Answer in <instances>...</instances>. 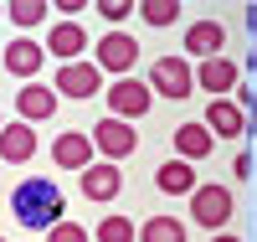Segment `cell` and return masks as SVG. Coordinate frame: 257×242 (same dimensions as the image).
<instances>
[{
    "label": "cell",
    "instance_id": "1",
    "mask_svg": "<svg viewBox=\"0 0 257 242\" xmlns=\"http://www.w3.org/2000/svg\"><path fill=\"white\" fill-rule=\"evenodd\" d=\"M11 211H16V222L26 232H52L57 222H67L62 216V191H57L52 175H26L11 191Z\"/></svg>",
    "mask_w": 257,
    "mask_h": 242
},
{
    "label": "cell",
    "instance_id": "2",
    "mask_svg": "<svg viewBox=\"0 0 257 242\" xmlns=\"http://www.w3.org/2000/svg\"><path fill=\"white\" fill-rule=\"evenodd\" d=\"M231 211H237V201H231V191L216 186V181H201L196 191H190V222L206 227L211 237H216L226 222H231Z\"/></svg>",
    "mask_w": 257,
    "mask_h": 242
},
{
    "label": "cell",
    "instance_id": "3",
    "mask_svg": "<svg viewBox=\"0 0 257 242\" xmlns=\"http://www.w3.org/2000/svg\"><path fill=\"white\" fill-rule=\"evenodd\" d=\"M93 62H98V72L134 77V67H139V41H134V31H103L98 47H93Z\"/></svg>",
    "mask_w": 257,
    "mask_h": 242
},
{
    "label": "cell",
    "instance_id": "4",
    "mask_svg": "<svg viewBox=\"0 0 257 242\" xmlns=\"http://www.w3.org/2000/svg\"><path fill=\"white\" fill-rule=\"evenodd\" d=\"M149 93H160V98H190V93H196V67H190V62L185 57H160L155 62V67H149Z\"/></svg>",
    "mask_w": 257,
    "mask_h": 242
},
{
    "label": "cell",
    "instance_id": "5",
    "mask_svg": "<svg viewBox=\"0 0 257 242\" xmlns=\"http://www.w3.org/2000/svg\"><path fill=\"white\" fill-rule=\"evenodd\" d=\"M103 98H108V114L113 119H144L149 114V103H155V93H149V83L144 77H113L108 88H103Z\"/></svg>",
    "mask_w": 257,
    "mask_h": 242
},
{
    "label": "cell",
    "instance_id": "6",
    "mask_svg": "<svg viewBox=\"0 0 257 242\" xmlns=\"http://www.w3.org/2000/svg\"><path fill=\"white\" fill-rule=\"evenodd\" d=\"M93 149H98L103 160L118 165V160H128V155L139 149V129L128 124V119H113V114H108V119L93 124Z\"/></svg>",
    "mask_w": 257,
    "mask_h": 242
},
{
    "label": "cell",
    "instance_id": "7",
    "mask_svg": "<svg viewBox=\"0 0 257 242\" xmlns=\"http://www.w3.org/2000/svg\"><path fill=\"white\" fill-rule=\"evenodd\" d=\"M52 88H57V98H93L103 93V72L93 62H67V67L52 72Z\"/></svg>",
    "mask_w": 257,
    "mask_h": 242
},
{
    "label": "cell",
    "instance_id": "8",
    "mask_svg": "<svg viewBox=\"0 0 257 242\" xmlns=\"http://www.w3.org/2000/svg\"><path fill=\"white\" fill-rule=\"evenodd\" d=\"M0 67H11L21 83H36V72L47 67V41H36V36H16L6 57H0Z\"/></svg>",
    "mask_w": 257,
    "mask_h": 242
},
{
    "label": "cell",
    "instance_id": "9",
    "mask_svg": "<svg viewBox=\"0 0 257 242\" xmlns=\"http://www.w3.org/2000/svg\"><path fill=\"white\" fill-rule=\"evenodd\" d=\"M77 186H82L88 201H113V196L123 191V170H118L113 160H93L88 170L77 175Z\"/></svg>",
    "mask_w": 257,
    "mask_h": 242
},
{
    "label": "cell",
    "instance_id": "10",
    "mask_svg": "<svg viewBox=\"0 0 257 242\" xmlns=\"http://www.w3.org/2000/svg\"><path fill=\"white\" fill-rule=\"evenodd\" d=\"M57 88H47V83H21V93H16V114L26 119V124H41V119H52L57 114Z\"/></svg>",
    "mask_w": 257,
    "mask_h": 242
},
{
    "label": "cell",
    "instance_id": "11",
    "mask_svg": "<svg viewBox=\"0 0 257 242\" xmlns=\"http://www.w3.org/2000/svg\"><path fill=\"white\" fill-rule=\"evenodd\" d=\"M31 155H36V124L11 119L6 129H0V160L6 165H26Z\"/></svg>",
    "mask_w": 257,
    "mask_h": 242
},
{
    "label": "cell",
    "instance_id": "12",
    "mask_svg": "<svg viewBox=\"0 0 257 242\" xmlns=\"http://www.w3.org/2000/svg\"><path fill=\"white\" fill-rule=\"evenodd\" d=\"M237 77H242V67H237V62H226V57H206L201 67H196V88H206L211 98L237 93Z\"/></svg>",
    "mask_w": 257,
    "mask_h": 242
},
{
    "label": "cell",
    "instance_id": "13",
    "mask_svg": "<svg viewBox=\"0 0 257 242\" xmlns=\"http://www.w3.org/2000/svg\"><path fill=\"white\" fill-rule=\"evenodd\" d=\"M82 52H88V31H82L77 21H57L52 36H47V57H57L62 67H67V62H82Z\"/></svg>",
    "mask_w": 257,
    "mask_h": 242
},
{
    "label": "cell",
    "instance_id": "14",
    "mask_svg": "<svg viewBox=\"0 0 257 242\" xmlns=\"http://www.w3.org/2000/svg\"><path fill=\"white\" fill-rule=\"evenodd\" d=\"M52 160H57V170H88L93 165V139L88 134H77V129H67V134H57L52 139Z\"/></svg>",
    "mask_w": 257,
    "mask_h": 242
},
{
    "label": "cell",
    "instance_id": "15",
    "mask_svg": "<svg viewBox=\"0 0 257 242\" xmlns=\"http://www.w3.org/2000/svg\"><path fill=\"white\" fill-rule=\"evenodd\" d=\"M201 124H206L216 139H242V134H247V119H242L237 98H211V108H206Z\"/></svg>",
    "mask_w": 257,
    "mask_h": 242
},
{
    "label": "cell",
    "instance_id": "16",
    "mask_svg": "<svg viewBox=\"0 0 257 242\" xmlns=\"http://www.w3.org/2000/svg\"><path fill=\"white\" fill-rule=\"evenodd\" d=\"M175 155L180 160H206V155H216V134H211V129L201 124V119H190V124H180L175 129Z\"/></svg>",
    "mask_w": 257,
    "mask_h": 242
},
{
    "label": "cell",
    "instance_id": "17",
    "mask_svg": "<svg viewBox=\"0 0 257 242\" xmlns=\"http://www.w3.org/2000/svg\"><path fill=\"white\" fill-rule=\"evenodd\" d=\"M155 186H160L165 196H190L201 181H196V165H190V160H165V165L155 170Z\"/></svg>",
    "mask_w": 257,
    "mask_h": 242
},
{
    "label": "cell",
    "instance_id": "18",
    "mask_svg": "<svg viewBox=\"0 0 257 242\" xmlns=\"http://www.w3.org/2000/svg\"><path fill=\"white\" fill-rule=\"evenodd\" d=\"M221 41H226V31H221V21H196V26L185 31V52L190 57H221Z\"/></svg>",
    "mask_w": 257,
    "mask_h": 242
},
{
    "label": "cell",
    "instance_id": "19",
    "mask_svg": "<svg viewBox=\"0 0 257 242\" xmlns=\"http://www.w3.org/2000/svg\"><path fill=\"white\" fill-rule=\"evenodd\" d=\"M47 11H52V0H11L6 6L11 26H21V31H36L41 21H47Z\"/></svg>",
    "mask_w": 257,
    "mask_h": 242
},
{
    "label": "cell",
    "instance_id": "20",
    "mask_svg": "<svg viewBox=\"0 0 257 242\" xmlns=\"http://www.w3.org/2000/svg\"><path fill=\"white\" fill-rule=\"evenodd\" d=\"M139 242H185V222H175V216H149L139 227Z\"/></svg>",
    "mask_w": 257,
    "mask_h": 242
},
{
    "label": "cell",
    "instance_id": "21",
    "mask_svg": "<svg viewBox=\"0 0 257 242\" xmlns=\"http://www.w3.org/2000/svg\"><path fill=\"white\" fill-rule=\"evenodd\" d=\"M93 237H98V242H139V232H134V222H128V216H103Z\"/></svg>",
    "mask_w": 257,
    "mask_h": 242
},
{
    "label": "cell",
    "instance_id": "22",
    "mask_svg": "<svg viewBox=\"0 0 257 242\" xmlns=\"http://www.w3.org/2000/svg\"><path fill=\"white\" fill-rule=\"evenodd\" d=\"M139 16L149 21V26H175L180 0H139Z\"/></svg>",
    "mask_w": 257,
    "mask_h": 242
},
{
    "label": "cell",
    "instance_id": "23",
    "mask_svg": "<svg viewBox=\"0 0 257 242\" xmlns=\"http://www.w3.org/2000/svg\"><path fill=\"white\" fill-rule=\"evenodd\" d=\"M237 108H242L247 129H257V88H242V83H237Z\"/></svg>",
    "mask_w": 257,
    "mask_h": 242
},
{
    "label": "cell",
    "instance_id": "24",
    "mask_svg": "<svg viewBox=\"0 0 257 242\" xmlns=\"http://www.w3.org/2000/svg\"><path fill=\"white\" fill-rule=\"evenodd\" d=\"M52 242H93V232L77 227V222H57L52 227Z\"/></svg>",
    "mask_w": 257,
    "mask_h": 242
},
{
    "label": "cell",
    "instance_id": "25",
    "mask_svg": "<svg viewBox=\"0 0 257 242\" xmlns=\"http://www.w3.org/2000/svg\"><path fill=\"white\" fill-rule=\"evenodd\" d=\"M128 11H134V0H98V16H103V21H113V26H118Z\"/></svg>",
    "mask_w": 257,
    "mask_h": 242
},
{
    "label": "cell",
    "instance_id": "26",
    "mask_svg": "<svg viewBox=\"0 0 257 242\" xmlns=\"http://www.w3.org/2000/svg\"><path fill=\"white\" fill-rule=\"evenodd\" d=\"M247 67L257 72V26H252V47H247Z\"/></svg>",
    "mask_w": 257,
    "mask_h": 242
},
{
    "label": "cell",
    "instance_id": "27",
    "mask_svg": "<svg viewBox=\"0 0 257 242\" xmlns=\"http://www.w3.org/2000/svg\"><path fill=\"white\" fill-rule=\"evenodd\" d=\"M247 26H257V6H247Z\"/></svg>",
    "mask_w": 257,
    "mask_h": 242
},
{
    "label": "cell",
    "instance_id": "28",
    "mask_svg": "<svg viewBox=\"0 0 257 242\" xmlns=\"http://www.w3.org/2000/svg\"><path fill=\"white\" fill-rule=\"evenodd\" d=\"M211 242H242V237H226V232H216V237H211Z\"/></svg>",
    "mask_w": 257,
    "mask_h": 242
},
{
    "label": "cell",
    "instance_id": "29",
    "mask_svg": "<svg viewBox=\"0 0 257 242\" xmlns=\"http://www.w3.org/2000/svg\"><path fill=\"white\" fill-rule=\"evenodd\" d=\"M0 16H6V0H0Z\"/></svg>",
    "mask_w": 257,
    "mask_h": 242
},
{
    "label": "cell",
    "instance_id": "30",
    "mask_svg": "<svg viewBox=\"0 0 257 242\" xmlns=\"http://www.w3.org/2000/svg\"><path fill=\"white\" fill-rule=\"evenodd\" d=\"M0 129H6V114H0Z\"/></svg>",
    "mask_w": 257,
    "mask_h": 242
},
{
    "label": "cell",
    "instance_id": "31",
    "mask_svg": "<svg viewBox=\"0 0 257 242\" xmlns=\"http://www.w3.org/2000/svg\"><path fill=\"white\" fill-rule=\"evenodd\" d=\"M0 57H6V47H0Z\"/></svg>",
    "mask_w": 257,
    "mask_h": 242
},
{
    "label": "cell",
    "instance_id": "32",
    "mask_svg": "<svg viewBox=\"0 0 257 242\" xmlns=\"http://www.w3.org/2000/svg\"><path fill=\"white\" fill-rule=\"evenodd\" d=\"M0 242H6V237H0Z\"/></svg>",
    "mask_w": 257,
    "mask_h": 242
}]
</instances>
